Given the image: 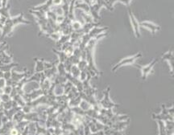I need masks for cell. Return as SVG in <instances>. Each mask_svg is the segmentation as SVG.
Here are the masks:
<instances>
[{"mask_svg":"<svg viewBox=\"0 0 174 135\" xmlns=\"http://www.w3.org/2000/svg\"><path fill=\"white\" fill-rule=\"evenodd\" d=\"M162 61H167L168 64L170 69V74L173 76V64H174V58H173V51L172 50H168L167 52L163 54V56L161 59Z\"/></svg>","mask_w":174,"mask_h":135,"instance_id":"6","label":"cell"},{"mask_svg":"<svg viewBox=\"0 0 174 135\" xmlns=\"http://www.w3.org/2000/svg\"><path fill=\"white\" fill-rule=\"evenodd\" d=\"M52 51L56 53L58 56L59 57V62L60 63H65L66 61V60L68 59V56H66V54L63 51H61V50H57L56 48H52Z\"/></svg>","mask_w":174,"mask_h":135,"instance_id":"13","label":"cell"},{"mask_svg":"<svg viewBox=\"0 0 174 135\" xmlns=\"http://www.w3.org/2000/svg\"><path fill=\"white\" fill-rule=\"evenodd\" d=\"M19 24H31L30 21L24 19V13H21L16 17H10L6 20L4 25H3V28L2 29L1 39L11 35L14 28Z\"/></svg>","mask_w":174,"mask_h":135,"instance_id":"1","label":"cell"},{"mask_svg":"<svg viewBox=\"0 0 174 135\" xmlns=\"http://www.w3.org/2000/svg\"><path fill=\"white\" fill-rule=\"evenodd\" d=\"M2 6V0H0V7Z\"/></svg>","mask_w":174,"mask_h":135,"instance_id":"22","label":"cell"},{"mask_svg":"<svg viewBox=\"0 0 174 135\" xmlns=\"http://www.w3.org/2000/svg\"><path fill=\"white\" fill-rule=\"evenodd\" d=\"M158 60H159V59H158V58H156V59L152 60L151 63H149V64H147V65H143V66L140 65V64H134L135 66L139 67V69L141 71V77L143 81H145L147 77L152 73V71L153 70V68H154L155 65L157 64Z\"/></svg>","mask_w":174,"mask_h":135,"instance_id":"3","label":"cell"},{"mask_svg":"<svg viewBox=\"0 0 174 135\" xmlns=\"http://www.w3.org/2000/svg\"><path fill=\"white\" fill-rule=\"evenodd\" d=\"M139 26L150 31V32H152V36H155L156 33H157V32L161 30V27H160V26L153 24L152 22H148V21L141 22V23H139Z\"/></svg>","mask_w":174,"mask_h":135,"instance_id":"7","label":"cell"},{"mask_svg":"<svg viewBox=\"0 0 174 135\" xmlns=\"http://www.w3.org/2000/svg\"><path fill=\"white\" fill-rule=\"evenodd\" d=\"M10 7H11V6L9 4H7L4 7H0V16H2V17L6 18V19H9V18L11 17L10 14H9V9H10Z\"/></svg>","mask_w":174,"mask_h":135,"instance_id":"14","label":"cell"},{"mask_svg":"<svg viewBox=\"0 0 174 135\" xmlns=\"http://www.w3.org/2000/svg\"><path fill=\"white\" fill-rule=\"evenodd\" d=\"M52 6V0H48V1L44 3V4L34 6V7H32L31 10H33V11H41V12H44L46 14L48 11H49V9H50V7Z\"/></svg>","mask_w":174,"mask_h":135,"instance_id":"8","label":"cell"},{"mask_svg":"<svg viewBox=\"0 0 174 135\" xmlns=\"http://www.w3.org/2000/svg\"><path fill=\"white\" fill-rule=\"evenodd\" d=\"M71 28H72L74 32H77V31H79L80 29H81L82 24L78 20H76V19H74V20L71 21Z\"/></svg>","mask_w":174,"mask_h":135,"instance_id":"16","label":"cell"},{"mask_svg":"<svg viewBox=\"0 0 174 135\" xmlns=\"http://www.w3.org/2000/svg\"><path fill=\"white\" fill-rule=\"evenodd\" d=\"M61 36H62V33L61 32H53L52 33H50V34L47 35L46 36L49 37V38L57 42V41L59 40V39L61 38Z\"/></svg>","mask_w":174,"mask_h":135,"instance_id":"17","label":"cell"},{"mask_svg":"<svg viewBox=\"0 0 174 135\" xmlns=\"http://www.w3.org/2000/svg\"><path fill=\"white\" fill-rule=\"evenodd\" d=\"M19 66L18 63H14L11 62L10 64H4V65H1L0 66V70L2 71V73H6V72H10V71L13 70L14 68Z\"/></svg>","mask_w":174,"mask_h":135,"instance_id":"12","label":"cell"},{"mask_svg":"<svg viewBox=\"0 0 174 135\" xmlns=\"http://www.w3.org/2000/svg\"><path fill=\"white\" fill-rule=\"evenodd\" d=\"M118 2H121V3H123L127 7H129V6H130V0H118Z\"/></svg>","mask_w":174,"mask_h":135,"instance_id":"19","label":"cell"},{"mask_svg":"<svg viewBox=\"0 0 174 135\" xmlns=\"http://www.w3.org/2000/svg\"><path fill=\"white\" fill-rule=\"evenodd\" d=\"M12 59H13L12 56L7 55V54L5 52V51H2V52H1V54H0V66L13 62V61H12Z\"/></svg>","mask_w":174,"mask_h":135,"instance_id":"10","label":"cell"},{"mask_svg":"<svg viewBox=\"0 0 174 135\" xmlns=\"http://www.w3.org/2000/svg\"><path fill=\"white\" fill-rule=\"evenodd\" d=\"M128 9V15L129 17H130V23H131V26H132L133 30H134V33H135V36L136 38H140L141 37V35H140V26H139V23L138 22V20L136 19V18L135 17V15L133 14V11L130 8V6L127 7Z\"/></svg>","mask_w":174,"mask_h":135,"instance_id":"4","label":"cell"},{"mask_svg":"<svg viewBox=\"0 0 174 135\" xmlns=\"http://www.w3.org/2000/svg\"><path fill=\"white\" fill-rule=\"evenodd\" d=\"M70 73V74H71L74 77H75V78H78V79L79 77H80L81 71L79 70V69L78 68L77 65H73V66L71 67Z\"/></svg>","mask_w":174,"mask_h":135,"instance_id":"15","label":"cell"},{"mask_svg":"<svg viewBox=\"0 0 174 135\" xmlns=\"http://www.w3.org/2000/svg\"><path fill=\"white\" fill-rule=\"evenodd\" d=\"M36 62L35 73H42L44 71V60L43 59L35 58L34 59Z\"/></svg>","mask_w":174,"mask_h":135,"instance_id":"11","label":"cell"},{"mask_svg":"<svg viewBox=\"0 0 174 135\" xmlns=\"http://www.w3.org/2000/svg\"><path fill=\"white\" fill-rule=\"evenodd\" d=\"M74 8H75V10H76V9L81 10L82 11H84V12L85 13H88V14H89V12H90L89 6L87 4V3H85V2H83L82 0H80V2H78V0H76L75 5H74Z\"/></svg>","mask_w":174,"mask_h":135,"instance_id":"9","label":"cell"},{"mask_svg":"<svg viewBox=\"0 0 174 135\" xmlns=\"http://www.w3.org/2000/svg\"><path fill=\"white\" fill-rule=\"evenodd\" d=\"M6 86V81L4 78H0V88H3Z\"/></svg>","mask_w":174,"mask_h":135,"instance_id":"20","label":"cell"},{"mask_svg":"<svg viewBox=\"0 0 174 135\" xmlns=\"http://www.w3.org/2000/svg\"><path fill=\"white\" fill-rule=\"evenodd\" d=\"M7 2H8V0H2V6L1 7H4L7 5Z\"/></svg>","mask_w":174,"mask_h":135,"instance_id":"21","label":"cell"},{"mask_svg":"<svg viewBox=\"0 0 174 135\" xmlns=\"http://www.w3.org/2000/svg\"><path fill=\"white\" fill-rule=\"evenodd\" d=\"M64 0H52V5L54 6H61Z\"/></svg>","mask_w":174,"mask_h":135,"instance_id":"18","label":"cell"},{"mask_svg":"<svg viewBox=\"0 0 174 135\" xmlns=\"http://www.w3.org/2000/svg\"><path fill=\"white\" fill-rule=\"evenodd\" d=\"M110 90H111V88L108 87L107 89L104 91V97L102 99V101H100V105H102V107L103 109H111L113 107H115V106H118V105H116L115 103H114L113 101H111L110 99V96H109V92H110Z\"/></svg>","mask_w":174,"mask_h":135,"instance_id":"5","label":"cell"},{"mask_svg":"<svg viewBox=\"0 0 174 135\" xmlns=\"http://www.w3.org/2000/svg\"><path fill=\"white\" fill-rule=\"evenodd\" d=\"M140 57H142V52L139 51V52H138V53L135 54V55H133V56L124 58V59L121 60L120 61H119L117 64L114 65L112 69H111V72H112V73H115V72H116L119 68H121V67L123 66H125V65H134L136 60Z\"/></svg>","mask_w":174,"mask_h":135,"instance_id":"2","label":"cell"}]
</instances>
